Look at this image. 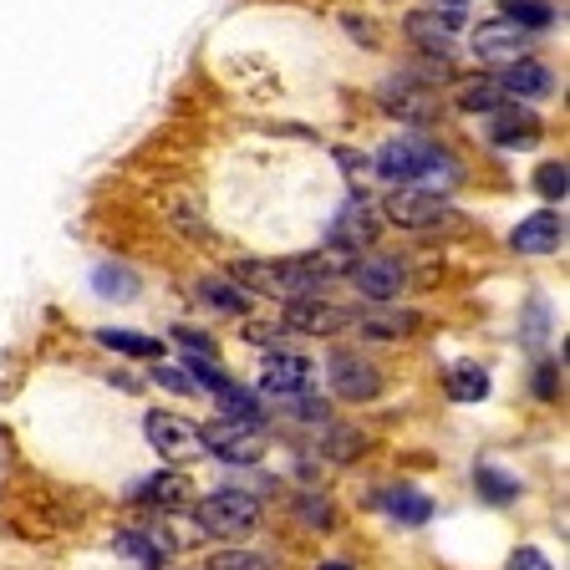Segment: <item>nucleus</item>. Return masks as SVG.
Returning <instances> with one entry per match:
<instances>
[{"instance_id": "1", "label": "nucleus", "mask_w": 570, "mask_h": 570, "mask_svg": "<svg viewBox=\"0 0 570 570\" xmlns=\"http://www.w3.org/2000/svg\"><path fill=\"white\" fill-rule=\"evenodd\" d=\"M377 174L392 178V184H428V194L453 189L463 178V168L443 154L439 142L428 138H392L377 154Z\"/></svg>"}, {"instance_id": "2", "label": "nucleus", "mask_w": 570, "mask_h": 570, "mask_svg": "<svg viewBox=\"0 0 570 570\" xmlns=\"http://www.w3.org/2000/svg\"><path fill=\"white\" fill-rule=\"evenodd\" d=\"M194 520L204 534H219V540H239L261 524V499L245 494V489H214L194 504Z\"/></svg>"}, {"instance_id": "3", "label": "nucleus", "mask_w": 570, "mask_h": 570, "mask_svg": "<svg viewBox=\"0 0 570 570\" xmlns=\"http://www.w3.org/2000/svg\"><path fill=\"white\" fill-rule=\"evenodd\" d=\"M199 449L219 463H255L265 453V428L261 423H235V417H219L199 433Z\"/></svg>"}, {"instance_id": "4", "label": "nucleus", "mask_w": 570, "mask_h": 570, "mask_svg": "<svg viewBox=\"0 0 570 570\" xmlns=\"http://www.w3.org/2000/svg\"><path fill=\"white\" fill-rule=\"evenodd\" d=\"M459 26H463V0H433L428 11L407 16V41H417L428 57H453Z\"/></svg>"}, {"instance_id": "5", "label": "nucleus", "mask_w": 570, "mask_h": 570, "mask_svg": "<svg viewBox=\"0 0 570 570\" xmlns=\"http://www.w3.org/2000/svg\"><path fill=\"white\" fill-rule=\"evenodd\" d=\"M382 214H387L392 225H403V229H439L443 219H449V204H443V194H428V189H407V184H397V189H392V199L382 204Z\"/></svg>"}, {"instance_id": "6", "label": "nucleus", "mask_w": 570, "mask_h": 570, "mask_svg": "<svg viewBox=\"0 0 570 570\" xmlns=\"http://www.w3.org/2000/svg\"><path fill=\"white\" fill-rule=\"evenodd\" d=\"M352 285H356V296L387 306V301L403 296L407 271H403V261H392V255H367V261L352 265Z\"/></svg>"}, {"instance_id": "7", "label": "nucleus", "mask_w": 570, "mask_h": 570, "mask_svg": "<svg viewBox=\"0 0 570 570\" xmlns=\"http://www.w3.org/2000/svg\"><path fill=\"white\" fill-rule=\"evenodd\" d=\"M326 372H332V387L342 392L346 403H372V397L382 392V372L372 367L367 356H356V352H336Z\"/></svg>"}, {"instance_id": "8", "label": "nucleus", "mask_w": 570, "mask_h": 570, "mask_svg": "<svg viewBox=\"0 0 570 570\" xmlns=\"http://www.w3.org/2000/svg\"><path fill=\"white\" fill-rule=\"evenodd\" d=\"M489 142L494 148H534L540 142V118L520 102H499L489 112Z\"/></svg>"}, {"instance_id": "9", "label": "nucleus", "mask_w": 570, "mask_h": 570, "mask_svg": "<svg viewBox=\"0 0 570 570\" xmlns=\"http://www.w3.org/2000/svg\"><path fill=\"white\" fill-rule=\"evenodd\" d=\"M499 92L510 97V102H530V97H550L556 92V71L546 67V61H530V57H520V61H510V67H499Z\"/></svg>"}, {"instance_id": "10", "label": "nucleus", "mask_w": 570, "mask_h": 570, "mask_svg": "<svg viewBox=\"0 0 570 570\" xmlns=\"http://www.w3.org/2000/svg\"><path fill=\"white\" fill-rule=\"evenodd\" d=\"M346 321H356V316H352V311H342V306H326V296L285 301V326H291V332L326 336V332H342Z\"/></svg>"}, {"instance_id": "11", "label": "nucleus", "mask_w": 570, "mask_h": 570, "mask_svg": "<svg viewBox=\"0 0 570 570\" xmlns=\"http://www.w3.org/2000/svg\"><path fill=\"white\" fill-rule=\"evenodd\" d=\"M474 57L479 61H494V67H510V61L524 57V31L514 21H479L474 31Z\"/></svg>"}, {"instance_id": "12", "label": "nucleus", "mask_w": 570, "mask_h": 570, "mask_svg": "<svg viewBox=\"0 0 570 570\" xmlns=\"http://www.w3.org/2000/svg\"><path fill=\"white\" fill-rule=\"evenodd\" d=\"M377 225H382L377 209L356 194V199H346L342 214L332 219V245L336 249H362V245H372V239H377Z\"/></svg>"}, {"instance_id": "13", "label": "nucleus", "mask_w": 570, "mask_h": 570, "mask_svg": "<svg viewBox=\"0 0 570 570\" xmlns=\"http://www.w3.org/2000/svg\"><path fill=\"white\" fill-rule=\"evenodd\" d=\"M311 382H316V367H311L306 356H296V352H275L271 362H265V372H261V387L275 392V397H301Z\"/></svg>"}, {"instance_id": "14", "label": "nucleus", "mask_w": 570, "mask_h": 570, "mask_svg": "<svg viewBox=\"0 0 570 570\" xmlns=\"http://www.w3.org/2000/svg\"><path fill=\"white\" fill-rule=\"evenodd\" d=\"M142 433H148V443H154L164 459H189V453L199 449V433H194L184 417H174V413H148Z\"/></svg>"}, {"instance_id": "15", "label": "nucleus", "mask_w": 570, "mask_h": 570, "mask_svg": "<svg viewBox=\"0 0 570 570\" xmlns=\"http://www.w3.org/2000/svg\"><path fill=\"white\" fill-rule=\"evenodd\" d=\"M560 239H566V219H560L556 209H540V214H530V219L514 229L510 245L520 249V255H550Z\"/></svg>"}, {"instance_id": "16", "label": "nucleus", "mask_w": 570, "mask_h": 570, "mask_svg": "<svg viewBox=\"0 0 570 570\" xmlns=\"http://www.w3.org/2000/svg\"><path fill=\"white\" fill-rule=\"evenodd\" d=\"M417 326H423V321H417L413 311H377V316H362V321H356V332L372 336V342H397V336L417 332Z\"/></svg>"}, {"instance_id": "17", "label": "nucleus", "mask_w": 570, "mask_h": 570, "mask_svg": "<svg viewBox=\"0 0 570 570\" xmlns=\"http://www.w3.org/2000/svg\"><path fill=\"white\" fill-rule=\"evenodd\" d=\"M142 504H158V510H174V504H189L194 499V484L184 474H154L148 484L138 489Z\"/></svg>"}, {"instance_id": "18", "label": "nucleus", "mask_w": 570, "mask_h": 570, "mask_svg": "<svg viewBox=\"0 0 570 570\" xmlns=\"http://www.w3.org/2000/svg\"><path fill=\"white\" fill-rule=\"evenodd\" d=\"M382 510H387L397 524H428V514H433V499L403 484V489H392V494L382 499Z\"/></svg>"}, {"instance_id": "19", "label": "nucleus", "mask_w": 570, "mask_h": 570, "mask_svg": "<svg viewBox=\"0 0 570 570\" xmlns=\"http://www.w3.org/2000/svg\"><path fill=\"white\" fill-rule=\"evenodd\" d=\"M97 342L107 346V352H122V356H164V342L158 336H142V332H122V326H107V332H97Z\"/></svg>"}, {"instance_id": "20", "label": "nucleus", "mask_w": 570, "mask_h": 570, "mask_svg": "<svg viewBox=\"0 0 570 570\" xmlns=\"http://www.w3.org/2000/svg\"><path fill=\"white\" fill-rule=\"evenodd\" d=\"M474 484H479V499H489V504H514V499H520V479L499 474L494 463H479Z\"/></svg>"}, {"instance_id": "21", "label": "nucleus", "mask_w": 570, "mask_h": 570, "mask_svg": "<svg viewBox=\"0 0 570 570\" xmlns=\"http://www.w3.org/2000/svg\"><path fill=\"white\" fill-rule=\"evenodd\" d=\"M112 546H118L128 560H138L142 570H164V560H168L164 546H154V534H138V530H122Z\"/></svg>"}, {"instance_id": "22", "label": "nucleus", "mask_w": 570, "mask_h": 570, "mask_svg": "<svg viewBox=\"0 0 570 570\" xmlns=\"http://www.w3.org/2000/svg\"><path fill=\"white\" fill-rule=\"evenodd\" d=\"M499 102H510V97L499 92L494 77H479V82H463L459 87V107H463V112H484V118H489Z\"/></svg>"}, {"instance_id": "23", "label": "nucleus", "mask_w": 570, "mask_h": 570, "mask_svg": "<svg viewBox=\"0 0 570 570\" xmlns=\"http://www.w3.org/2000/svg\"><path fill=\"white\" fill-rule=\"evenodd\" d=\"M504 21H514L520 31H546L550 21H556V6L550 0H504Z\"/></svg>"}, {"instance_id": "24", "label": "nucleus", "mask_w": 570, "mask_h": 570, "mask_svg": "<svg viewBox=\"0 0 570 570\" xmlns=\"http://www.w3.org/2000/svg\"><path fill=\"white\" fill-rule=\"evenodd\" d=\"M199 296L209 301L214 311H225V316H239V311L249 306L245 285H235V281H229V275H225V281H204V285H199Z\"/></svg>"}, {"instance_id": "25", "label": "nucleus", "mask_w": 570, "mask_h": 570, "mask_svg": "<svg viewBox=\"0 0 570 570\" xmlns=\"http://www.w3.org/2000/svg\"><path fill=\"white\" fill-rule=\"evenodd\" d=\"M92 285L102 291V296H112V301H132V296H138V275L122 271V265H97Z\"/></svg>"}, {"instance_id": "26", "label": "nucleus", "mask_w": 570, "mask_h": 570, "mask_svg": "<svg viewBox=\"0 0 570 570\" xmlns=\"http://www.w3.org/2000/svg\"><path fill=\"white\" fill-rule=\"evenodd\" d=\"M449 397L453 403H479V397H489V372L484 367H453Z\"/></svg>"}, {"instance_id": "27", "label": "nucleus", "mask_w": 570, "mask_h": 570, "mask_svg": "<svg viewBox=\"0 0 570 570\" xmlns=\"http://www.w3.org/2000/svg\"><path fill=\"white\" fill-rule=\"evenodd\" d=\"M219 407H225V417H235V423H261V403H255L249 392H239V387L219 392Z\"/></svg>"}, {"instance_id": "28", "label": "nucleus", "mask_w": 570, "mask_h": 570, "mask_svg": "<svg viewBox=\"0 0 570 570\" xmlns=\"http://www.w3.org/2000/svg\"><path fill=\"white\" fill-rule=\"evenodd\" d=\"M209 570H271V560L255 556V550H219L209 560Z\"/></svg>"}, {"instance_id": "29", "label": "nucleus", "mask_w": 570, "mask_h": 570, "mask_svg": "<svg viewBox=\"0 0 570 570\" xmlns=\"http://www.w3.org/2000/svg\"><path fill=\"white\" fill-rule=\"evenodd\" d=\"M387 112H403V118H428V97L413 87H392L387 92Z\"/></svg>"}, {"instance_id": "30", "label": "nucleus", "mask_w": 570, "mask_h": 570, "mask_svg": "<svg viewBox=\"0 0 570 570\" xmlns=\"http://www.w3.org/2000/svg\"><path fill=\"white\" fill-rule=\"evenodd\" d=\"M534 189L546 194L550 204L566 199V164H546V168H540V174H534Z\"/></svg>"}, {"instance_id": "31", "label": "nucleus", "mask_w": 570, "mask_h": 570, "mask_svg": "<svg viewBox=\"0 0 570 570\" xmlns=\"http://www.w3.org/2000/svg\"><path fill=\"white\" fill-rule=\"evenodd\" d=\"M154 382H158V387H168V392H194L189 372H178V367H158V372H154Z\"/></svg>"}, {"instance_id": "32", "label": "nucleus", "mask_w": 570, "mask_h": 570, "mask_svg": "<svg viewBox=\"0 0 570 570\" xmlns=\"http://www.w3.org/2000/svg\"><path fill=\"white\" fill-rule=\"evenodd\" d=\"M510 570H556V566H550V560L540 556V550L524 546V550H514V556H510Z\"/></svg>"}, {"instance_id": "33", "label": "nucleus", "mask_w": 570, "mask_h": 570, "mask_svg": "<svg viewBox=\"0 0 570 570\" xmlns=\"http://www.w3.org/2000/svg\"><path fill=\"white\" fill-rule=\"evenodd\" d=\"M356 449H362V433H332V443H326V453H332V459L356 453Z\"/></svg>"}, {"instance_id": "34", "label": "nucleus", "mask_w": 570, "mask_h": 570, "mask_svg": "<svg viewBox=\"0 0 570 570\" xmlns=\"http://www.w3.org/2000/svg\"><path fill=\"white\" fill-rule=\"evenodd\" d=\"M346 31H352V36H362L367 47H377V31H372L367 21H356V16H346Z\"/></svg>"}, {"instance_id": "35", "label": "nucleus", "mask_w": 570, "mask_h": 570, "mask_svg": "<svg viewBox=\"0 0 570 570\" xmlns=\"http://www.w3.org/2000/svg\"><path fill=\"white\" fill-rule=\"evenodd\" d=\"M301 423H326V403H301Z\"/></svg>"}, {"instance_id": "36", "label": "nucleus", "mask_w": 570, "mask_h": 570, "mask_svg": "<svg viewBox=\"0 0 570 570\" xmlns=\"http://www.w3.org/2000/svg\"><path fill=\"white\" fill-rule=\"evenodd\" d=\"M321 570H352V566H342V560H326V566H321Z\"/></svg>"}]
</instances>
